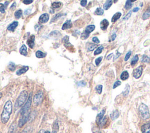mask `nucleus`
<instances>
[{
  "label": "nucleus",
  "mask_w": 150,
  "mask_h": 133,
  "mask_svg": "<svg viewBox=\"0 0 150 133\" xmlns=\"http://www.w3.org/2000/svg\"><path fill=\"white\" fill-rule=\"evenodd\" d=\"M28 69H29V67L28 66H24L23 67H22V68H21L20 69L18 70L17 71L16 74L18 76H20V75H21L26 73V71L28 70Z\"/></svg>",
  "instance_id": "nucleus-14"
},
{
  "label": "nucleus",
  "mask_w": 150,
  "mask_h": 133,
  "mask_svg": "<svg viewBox=\"0 0 150 133\" xmlns=\"http://www.w3.org/2000/svg\"><path fill=\"white\" fill-rule=\"evenodd\" d=\"M28 97V93L27 91L24 90L21 91L16 100L15 107L18 108L22 106L25 103V101H26Z\"/></svg>",
  "instance_id": "nucleus-2"
},
{
  "label": "nucleus",
  "mask_w": 150,
  "mask_h": 133,
  "mask_svg": "<svg viewBox=\"0 0 150 133\" xmlns=\"http://www.w3.org/2000/svg\"><path fill=\"white\" fill-rule=\"evenodd\" d=\"M5 8L4 4L0 3V12H1V13H3V14L5 13Z\"/></svg>",
  "instance_id": "nucleus-39"
},
{
  "label": "nucleus",
  "mask_w": 150,
  "mask_h": 133,
  "mask_svg": "<svg viewBox=\"0 0 150 133\" xmlns=\"http://www.w3.org/2000/svg\"><path fill=\"white\" fill-rule=\"evenodd\" d=\"M63 15V14H62V13H59V14H57L56 15H55V16L53 18H52V20H51V23L56 21L59 18H61Z\"/></svg>",
  "instance_id": "nucleus-31"
},
{
  "label": "nucleus",
  "mask_w": 150,
  "mask_h": 133,
  "mask_svg": "<svg viewBox=\"0 0 150 133\" xmlns=\"http://www.w3.org/2000/svg\"><path fill=\"white\" fill-rule=\"evenodd\" d=\"M31 13V9H27L24 11V14L27 15Z\"/></svg>",
  "instance_id": "nucleus-47"
},
{
  "label": "nucleus",
  "mask_w": 150,
  "mask_h": 133,
  "mask_svg": "<svg viewBox=\"0 0 150 133\" xmlns=\"http://www.w3.org/2000/svg\"><path fill=\"white\" fill-rule=\"evenodd\" d=\"M8 5V1H6L5 3V4H4V6H5V8H6L7 7V6Z\"/></svg>",
  "instance_id": "nucleus-57"
},
{
  "label": "nucleus",
  "mask_w": 150,
  "mask_h": 133,
  "mask_svg": "<svg viewBox=\"0 0 150 133\" xmlns=\"http://www.w3.org/2000/svg\"><path fill=\"white\" fill-rule=\"evenodd\" d=\"M36 57L38 58H44L46 56V54L42 52L41 50H38L35 54Z\"/></svg>",
  "instance_id": "nucleus-24"
},
{
  "label": "nucleus",
  "mask_w": 150,
  "mask_h": 133,
  "mask_svg": "<svg viewBox=\"0 0 150 133\" xmlns=\"http://www.w3.org/2000/svg\"><path fill=\"white\" fill-rule=\"evenodd\" d=\"M104 14V10L101 8H97L95 11L94 14L97 15H102Z\"/></svg>",
  "instance_id": "nucleus-30"
},
{
  "label": "nucleus",
  "mask_w": 150,
  "mask_h": 133,
  "mask_svg": "<svg viewBox=\"0 0 150 133\" xmlns=\"http://www.w3.org/2000/svg\"><path fill=\"white\" fill-rule=\"evenodd\" d=\"M16 129V125L15 124H13L11 127H10L9 128V133H14L15 130Z\"/></svg>",
  "instance_id": "nucleus-37"
},
{
  "label": "nucleus",
  "mask_w": 150,
  "mask_h": 133,
  "mask_svg": "<svg viewBox=\"0 0 150 133\" xmlns=\"http://www.w3.org/2000/svg\"><path fill=\"white\" fill-rule=\"evenodd\" d=\"M16 6H17V4H16V3L14 2L13 3V4L11 5V6L10 7V9H11V10H14L16 8Z\"/></svg>",
  "instance_id": "nucleus-48"
},
{
  "label": "nucleus",
  "mask_w": 150,
  "mask_h": 133,
  "mask_svg": "<svg viewBox=\"0 0 150 133\" xmlns=\"http://www.w3.org/2000/svg\"><path fill=\"white\" fill-rule=\"evenodd\" d=\"M141 131L143 133H150V122L144 124L141 127Z\"/></svg>",
  "instance_id": "nucleus-12"
},
{
  "label": "nucleus",
  "mask_w": 150,
  "mask_h": 133,
  "mask_svg": "<svg viewBox=\"0 0 150 133\" xmlns=\"http://www.w3.org/2000/svg\"><path fill=\"white\" fill-rule=\"evenodd\" d=\"M52 133H57V131H55V130H53V131H52Z\"/></svg>",
  "instance_id": "nucleus-58"
},
{
  "label": "nucleus",
  "mask_w": 150,
  "mask_h": 133,
  "mask_svg": "<svg viewBox=\"0 0 150 133\" xmlns=\"http://www.w3.org/2000/svg\"><path fill=\"white\" fill-rule=\"evenodd\" d=\"M141 62H144V63H148L149 64L150 62V58L148 56L144 55L142 57Z\"/></svg>",
  "instance_id": "nucleus-33"
},
{
  "label": "nucleus",
  "mask_w": 150,
  "mask_h": 133,
  "mask_svg": "<svg viewBox=\"0 0 150 133\" xmlns=\"http://www.w3.org/2000/svg\"><path fill=\"white\" fill-rule=\"evenodd\" d=\"M69 36H65L63 38V42H64V45H65V46L67 48V49H72L73 48V45L71 44V43H70L69 42Z\"/></svg>",
  "instance_id": "nucleus-11"
},
{
  "label": "nucleus",
  "mask_w": 150,
  "mask_h": 133,
  "mask_svg": "<svg viewBox=\"0 0 150 133\" xmlns=\"http://www.w3.org/2000/svg\"><path fill=\"white\" fill-rule=\"evenodd\" d=\"M112 56H113V54H110V55H108V56H107V60H109V58H111Z\"/></svg>",
  "instance_id": "nucleus-56"
},
{
  "label": "nucleus",
  "mask_w": 150,
  "mask_h": 133,
  "mask_svg": "<svg viewBox=\"0 0 150 133\" xmlns=\"http://www.w3.org/2000/svg\"><path fill=\"white\" fill-rule=\"evenodd\" d=\"M131 3H132L131 1H126V5H125V7H124L126 9H127V10L130 9L132 7L133 4H132Z\"/></svg>",
  "instance_id": "nucleus-36"
},
{
  "label": "nucleus",
  "mask_w": 150,
  "mask_h": 133,
  "mask_svg": "<svg viewBox=\"0 0 150 133\" xmlns=\"http://www.w3.org/2000/svg\"><path fill=\"white\" fill-rule=\"evenodd\" d=\"M44 97V94L42 91H39L38 93L34 96V103L36 106H38L42 103Z\"/></svg>",
  "instance_id": "nucleus-6"
},
{
  "label": "nucleus",
  "mask_w": 150,
  "mask_h": 133,
  "mask_svg": "<svg viewBox=\"0 0 150 133\" xmlns=\"http://www.w3.org/2000/svg\"><path fill=\"white\" fill-rule=\"evenodd\" d=\"M49 14L47 13H45L40 16L39 18V22L41 24H45L49 21Z\"/></svg>",
  "instance_id": "nucleus-8"
},
{
  "label": "nucleus",
  "mask_w": 150,
  "mask_h": 133,
  "mask_svg": "<svg viewBox=\"0 0 150 133\" xmlns=\"http://www.w3.org/2000/svg\"><path fill=\"white\" fill-rule=\"evenodd\" d=\"M9 69L11 71H14L15 69V65L13 62H10L8 66Z\"/></svg>",
  "instance_id": "nucleus-38"
},
{
  "label": "nucleus",
  "mask_w": 150,
  "mask_h": 133,
  "mask_svg": "<svg viewBox=\"0 0 150 133\" xmlns=\"http://www.w3.org/2000/svg\"><path fill=\"white\" fill-rule=\"evenodd\" d=\"M87 1H86V0H85V1H81V5L82 7H85L87 5Z\"/></svg>",
  "instance_id": "nucleus-50"
},
{
  "label": "nucleus",
  "mask_w": 150,
  "mask_h": 133,
  "mask_svg": "<svg viewBox=\"0 0 150 133\" xmlns=\"http://www.w3.org/2000/svg\"><path fill=\"white\" fill-rule=\"evenodd\" d=\"M103 46H99L95 51H94V55H97L100 54H101L102 52V51L103 50Z\"/></svg>",
  "instance_id": "nucleus-32"
},
{
  "label": "nucleus",
  "mask_w": 150,
  "mask_h": 133,
  "mask_svg": "<svg viewBox=\"0 0 150 133\" xmlns=\"http://www.w3.org/2000/svg\"><path fill=\"white\" fill-rule=\"evenodd\" d=\"M129 77V74L127 71H124L120 76V78L122 80H126Z\"/></svg>",
  "instance_id": "nucleus-25"
},
{
  "label": "nucleus",
  "mask_w": 150,
  "mask_h": 133,
  "mask_svg": "<svg viewBox=\"0 0 150 133\" xmlns=\"http://www.w3.org/2000/svg\"><path fill=\"white\" fill-rule=\"evenodd\" d=\"M72 27V23L71 22V20H67L66 21V22L63 25L62 27V30H66V29H68L71 28Z\"/></svg>",
  "instance_id": "nucleus-15"
},
{
  "label": "nucleus",
  "mask_w": 150,
  "mask_h": 133,
  "mask_svg": "<svg viewBox=\"0 0 150 133\" xmlns=\"http://www.w3.org/2000/svg\"><path fill=\"white\" fill-rule=\"evenodd\" d=\"M51 6L53 8H55V9L59 8L62 6V3L61 2H54L52 4Z\"/></svg>",
  "instance_id": "nucleus-28"
},
{
  "label": "nucleus",
  "mask_w": 150,
  "mask_h": 133,
  "mask_svg": "<svg viewBox=\"0 0 150 133\" xmlns=\"http://www.w3.org/2000/svg\"><path fill=\"white\" fill-rule=\"evenodd\" d=\"M102 59H103L102 57H99V58H97V59H96V60H95V63H96V65L97 66H98V65L100 64V63L101 62V61L102 60Z\"/></svg>",
  "instance_id": "nucleus-41"
},
{
  "label": "nucleus",
  "mask_w": 150,
  "mask_h": 133,
  "mask_svg": "<svg viewBox=\"0 0 150 133\" xmlns=\"http://www.w3.org/2000/svg\"><path fill=\"white\" fill-rule=\"evenodd\" d=\"M61 36V34L57 30H54L52 32L50 33L49 35V37H52V38H58Z\"/></svg>",
  "instance_id": "nucleus-20"
},
{
  "label": "nucleus",
  "mask_w": 150,
  "mask_h": 133,
  "mask_svg": "<svg viewBox=\"0 0 150 133\" xmlns=\"http://www.w3.org/2000/svg\"><path fill=\"white\" fill-rule=\"evenodd\" d=\"M116 133H117V132H116Z\"/></svg>",
  "instance_id": "nucleus-61"
},
{
  "label": "nucleus",
  "mask_w": 150,
  "mask_h": 133,
  "mask_svg": "<svg viewBox=\"0 0 150 133\" xmlns=\"http://www.w3.org/2000/svg\"><path fill=\"white\" fill-rule=\"evenodd\" d=\"M113 4V1L112 0H107V1H106L103 5V8L104 10H107L109 9V8H110V7Z\"/></svg>",
  "instance_id": "nucleus-21"
},
{
  "label": "nucleus",
  "mask_w": 150,
  "mask_h": 133,
  "mask_svg": "<svg viewBox=\"0 0 150 133\" xmlns=\"http://www.w3.org/2000/svg\"><path fill=\"white\" fill-rule=\"evenodd\" d=\"M30 117V111L29 110L27 112H25L24 114H21V117L19 118V122H18V127L21 128L28 121Z\"/></svg>",
  "instance_id": "nucleus-4"
},
{
  "label": "nucleus",
  "mask_w": 150,
  "mask_h": 133,
  "mask_svg": "<svg viewBox=\"0 0 150 133\" xmlns=\"http://www.w3.org/2000/svg\"><path fill=\"white\" fill-rule=\"evenodd\" d=\"M1 97H2V93H0V99L1 98Z\"/></svg>",
  "instance_id": "nucleus-59"
},
{
  "label": "nucleus",
  "mask_w": 150,
  "mask_h": 133,
  "mask_svg": "<svg viewBox=\"0 0 150 133\" xmlns=\"http://www.w3.org/2000/svg\"><path fill=\"white\" fill-rule=\"evenodd\" d=\"M121 84H122V82H121V81H119V80H117V81H116V82L114 83L113 88V89H116V88L118 86L121 85Z\"/></svg>",
  "instance_id": "nucleus-42"
},
{
  "label": "nucleus",
  "mask_w": 150,
  "mask_h": 133,
  "mask_svg": "<svg viewBox=\"0 0 150 133\" xmlns=\"http://www.w3.org/2000/svg\"><path fill=\"white\" fill-rule=\"evenodd\" d=\"M149 17H150V7L143 15V19L144 20H145L148 19Z\"/></svg>",
  "instance_id": "nucleus-27"
},
{
  "label": "nucleus",
  "mask_w": 150,
  "mask_h": 133,
  "mask_svg": "<svg viewBox=\"0 0 150 133\" xmlns=\"http://www.w3.org/2000/svg\"><path fill=\"white\" fill-rule=\"evenodd\" d=\"M14 15H15V18L17 19L20 18L22 15V11L21 9L17 10V11H15V13L14 14Z\"/></svg>",
  "instance_id": "nucleus-29"
},
{
  "label": "nucleus",
  "mask_w": 150,
  "mask_h": 133,
  "mask_svg": "<svg viewBox=\"0 0 150 133\" xmlns=\"http://www.w3.org/2000/svg\"><path fill=\"white\" fill-rule=\"evenodd\" d=\"M131 14V11H130V12H129V13L126 15V17L123 18V20H126V19H127L128 18H130V17Z\"/></svg>",
  "instance_id": "nucleus-49"
},
{
  "label": "nucleus",
  "mask_w": 150,
  "mask_h": 133,
  "mask_svg": "<svg viewBox=\"0 0 150 133\" xmlns=\"http://www.w3.org/2000/svg\"><path fill=\"white\" fill-rule=\"evenodd\" d=\"M102 90H103V86L102 85H99L96 87V90L98 95H100L102 93Z\"/></svg>",
  "instance_id": "nucleus-35"
},
{
  "label": "nucleus",
  "mask_w": 150,
  "mask_h": 133,
  "mask_svg": "<svg viewBox=\"0 0 150 133\" xmlns=\"http://www.w3.org/2000/svg\"><path fill=\"white\" fill-rule=\"evenodd\" d=\"M138 111H139V116H140L141 118L143 120H146L149 118L150 114H149V109L145 105L141 104L140 106H139L138 108Z\"/></svg>",
  "instance_id": "nucleus-3"
},
{
  "label": "nucleus",
  "mask_w": 150,
  "mask_h": 133,
  "mask_svg": "<svg viewBox=\"0 0 150 133\" xmlns=\"http://www.w3.org/2000/svg\"><path fill=\"white\" fill-rule=\"evenodd\" d=\"M89 36V35L87 34H86L85 32H84L82 34V35H81V39L85 40V39H86L87 38H88Z\"/></svg>",
  "instance_id": "nucleus-40"
},
{
  "label": "nucleus",
  "mask_w": 150,
  "mask_h": 133,
  "mask_svg": "<svg viewBox=\"0 0 150 133\" xmlns=\"http://www.w3.org/2000/svg\"><path fill=\"white\" fill-rule=\"evenodd\" d=\"M35 35H31L30 36L28 40H27V44L28 45L29 47L31 48V49H33L34 48L35 46Z\"/></svg>",
  "instance_id": "nucleus-10"
},
{
  "label": "nucleus",
  "mask_w": 150,
  "mask_h": 133,
  "mask_svg": "<svg viewBox=\"0 0 150 133\" xmlns=\"http://www.w3.org/2000/svg\"><path fill=\"white\" fill-rule=\"evenodd\" d=\"M19 53H20V54L23 55V56H27L28 52H27V48H26V45H22L21 48L19 49Z\"/></svg>",
  "instance_id": "nucleus-17"
},
{
  "label": "nucleus",
  "mask_w": 150,
  "mask_h": 133,
  "mask_svg": "<svg viewBox=\"0 0 150 133\" xmlns=\"http://www.w3.org/2000/svg\"><path fill=\"white\" fill-rule=\"evenodd\" d=\"M138 61V56L137 55H135V56L133 58L131 62V66H134Z\"/></svg>",
  "instance_id": "nucleus-34"
},
{
  "label": "nucleus",
  "mask_w": 150,
  "mask_h": 133,
  "mask_svg": "<svg viewBox=\"0 0 150 133\" xmlns=\"http://www.w3.org/2000/svg\"><path fill=\"white\" fill-rule=\"evenodd\" d=\"M18 22L17 21H14L13 23H11L10 24L8 28H7V30H9V31H11V32H14V30L16 29V28L18 26Z\"/></svg>",
  "instance_id": "nucleus-13"
},
{
  "label": "nucleus",
  "mask_w": 150,
  "mask_h": 133,
  "mask_svg": "<svg viewBox=\"0 0 150 133\" xmlns=\"http://www.w3.org/2000/svg\"><path fill=\"white\" fill-rule=\"evenodd\" d=\"M95 29V26L93 25H89L87 26L86 28V29H85V32L87 34H90L91 32H92L93 30H94Z\"/></svg>",
  "instance_id": "nucleus-19"
},
{
  "label": "nucleus",
  "mask_w": 150,
  "mask_h": 133,
  "mask_svg": "<svg viewBox=\"0 0 150 133\" xmlns=\"http://www.w3.org/2000/svg\"><path fill=\"white\" fill-rule=\"evenodd\" d=\"M105 112H106V109H103L101 112H100V113L98 114V115L96 117V122H97V124L98 126L100 122H101L102 120L103 119V118L104 116V114H105Z\"/></svg>",
  "instance_id": "nucleus-9"
},
{
  "label": "nucleus",
  "mask_w": 150,
  "mask_h": 133,
  "mask_svg": "<svg viewBox=\"0 0 150 133\" xmlns=\"http://www.w3.org/2000/svg\"><path fill=\"white\" fill-rule=\"evenodd\" d=\"M122 16V13H120V12H118L117 13H116L113 17H112V22H116L117 20L121 17Z\"/></svg>",
  "instance_id": "nucleus-22"
},
{
  "label": "nucleus",
  "mask_w": 150,
  "mask_h": 133,
  "mask_svg": "<svg viewBox=\"0 0 150 133\" xmlns=\"http://www.w3.org/2000/svg\"><path fill=\"white\" fill-rule=\"evenodd\" d=\"M92 40L93 41V42L96 43V44H99L100 43V40L99 39L97 38V37H93L92 39Z\"/></svg>",
  "instance_id": "nucleus-44"
},
{
  "label": "nucleus",
  "mask_w": 150,
  "mask_h": 133,
  "mask_svg": "<svg viewBox=\"0 0 150 133\" xmlns=\"http://www.w3.org/2000/svg\"><path fill=\"white\" fill-rule=\"evenodd\" d=\"M13 111V103L11 101H7L4 107L3 111L1 115V121L3 124H6L9 120Z\"/></svg>",
  "instance_id": "nucleus-1"
},
{
  "label": "nucleus",
  "mask_w": 150,
  "mask_h": 133,
  "mask_svg": "<svg viewBox=\"0 0 150 133\" xmlns=\"http://www.w3.org/2000/svg\"><path fill=\"white\" fill-rule=\"evenodd\" d=\"M39 133H51L49 131H45L44 130H41L39 132Z\"/></svg>",
  "instance_id": "nucleus-51"
},
{
  "label": "nucleus",
  "mask_w": 150,
  "mask_h": 133,
  "mask_svg": "<svg viewBox=\"0 0 150 133\" xmlns=\"http://www.w3.org/2000/svg\"><path fill=\"white\" fill-rule=\"evenodd\" d=\"M129 92H130V86L128 85H126V87H125L124 91H123L122 94L123 95V96L124 97H127L128 94H129Z\"/></svg>",
  "instance_id": "nucleus-26"
},
{
  "label": "nucleus",
  "mask_w": 150,
  "mask_h": 133,
  "mask_svg": "<svg viewBox=\"0 0 150 133\" xmlns=\"http://www.w3.org/2000/svg\"><path fill=\"white\" fill-rule=\"evenodd\" d=\"M108 25H109L108 21L107 19H104L100 22V28L103 30H105L107 29Z\"/></svg>",
  "instance_id": "nucleus-16"
},
{
  "label": "nucleus",
  "mask_w": 150,
  "mask_h": 133,
  "mask_svg": "<svg viewBox=\"0 0 150 133\" xmlns=\"http://www.w3.org/2000/svg\"><path fill=\"white\" fill-rule=\"evenodd\" d=\"M120 116V112L117 110H114L112 113L110 114V118L112 120H116Z\"/></svg>",
  "instance_id": "nucleus-18"
},
{
  "label": "nucleus",
  "mask_w": 150,
  "mask_h": 133,
  "mask_svg": "<svg viewBox=\"0 0 150 133\" xmlns=\"http://www.w3.org/2000/svg\"><path fill=\"white\" fill-rule=\"evenodd\" d=\"M143 70V66H138V67H137L136 69H135L133 70V76L135 79H139V77H141V76L142 75Z\"/></svg>",
  "instance_id": "nucleus-7"
},
{
  "label": "nucleus",
  "mask_w": 150,
  "mask_h": 133,
  "mask_svg": "<svg viewBox=\"0 0 150 133\" xmlns=\"http://www.w3.org/2000/svg\"><path fill=\"white\" fill-rule=\"evenodd\" d=\"M22 3L24 4H26V5H28V4H30L33 3V1H28V0H24V1H22Z\"/></svg>",
  "instance_id": "nucleus-46"
},
{
  "label": "nucleus",
  "mask_w": 150,
  "mask_h": 133,
  "mask_svg": "<svg viewBox=\"0 0 150 133\" xmlns=\"http://www.w3.org/2000/svg\"><path fill=\"white\" fill-rule=\"evenodd\" d=\"M116 38V35L114 34L113 35H112V36H111V40H112V41H113V40H114Z\"/></svg>",
  "instance_id": "nucleus-52"
},
{
  "label": "nucleus",
  "mask_w": 150,
  "mask_h": 133,
  "mask_svg": "<svg viewBox=\"0 0 150 133\" xmlns=\"http://www.w3.org/2000/svg\"><path fill=\"white\" fill-rule=\"evenodd\" d=\"M86 47H87V49L88 51H92L96 47H97V45L96 44H92V43H87L86 44Z\"/></svg>",
  "instance_id": "nucleus-23"
},
{
  "label": "nucleus",
  "mask_w": 150,
  "mask_h": 133,
  "mask_svg": "<svg viewBox=\"0 0 150 133\" xmlns=\"http://www.w3.org/2000/svg\"><path fill=\"white\" fill-rule=\"evenodd\" d=\"M32 104V94H31L29 95L28 99L27 100V101H26L25 104L24 105V106L22 107L21 110V114L25 113V112H27L29 110L30 107H31Z\"/></svg>",
  "instance_id": "nucleus-5"
},
{
  "label": "nucleus",
  "mask_w": 150,
  "mask_h": 133,
  "mask_svg": "<svg viewBox=\"0 0 150 133\" xmlns=\"http://www.w3.org/2000/svg\"><path fill=\"white\" fill-rule=\"evenodd\" d=\"M120 55H121V54H120V53H119V52H118V51H117V54H116V57H114V59H116L117 58H118L120 56Z\"/></svg>",
  "instance_id": "nucleus-53"
},
{
  "label": "nucleus",
  "mask_w": 150,
  "mask_h": 133,
  "mask_svg": "<svg viewBox=\"0 0 150 133\" xmlns=\"http://www.w3.org/2000/svg\"><path fill=\"white\" fill-rule=\"evenodd\" d=\"M27 130H28V128H27V129H25L24 131H22V132H20V133H28V131H29V130H28V131H27Z\"/></svg>",
  "instance_id": "nucleus-55"
},
{
  "label": "nucleus",
  "mask_w": 150,
  "mask_h": 133,
  "mask_svg": "<svg viewBox=\"0 0 150 133\" xmlns=\"http://www.w3.org/2000/svg\"><path fill=\"white\" fill-rule=\"evenodd\" d=\"M131 55V51H130V52H128L126 54V56H125V58H124V60H125V61H127V60L129 59Z\"/></svg>",
  "instance_id": "nucleus-43"
},
{
  "label": "nucleus",
  "mask_w": 150,
  "mask_h": 133,
  "mask_svg": "<svg viewBox=\"0 0 150 133\" xmlns=\"http://www.w3.org/2000/svg\"><path fill=\"white\" fill-rule=\"evenodd\" d=\"M86 85V83L84 81H81L80 82L78 83V86H85Z\"/></svg>",
  "instance_id": "nucleus-45"
},
{
  "label": "nucleus",
  "mask_w": 150,
  "mask_h": 133,
  "mask_svg": "<svg viewBox=\"0 0 150 133\" xmlns=\"http://www.w3.org/2000/svg\"><path fill=\"white\" fill-rule=\"evenodd\" d=\"M98 133H102V132H98Z\"/></svg>",
  "instance_id": "nucleus-60"
},
{
  "label": "nucleus",
  "mask_w": 150,
  "mask_h": 133,
  "mask_svg": "<svg viewBox=\"0 0 150 133\" xmlns=\"http://www.w3.org/2000/svg\"><path fill=\"white\" fill-rule=\"evenodd\" d=\"M138 10H139V8H138V7H136V8H134L133 9V11L134 13H136V12H137V11H138Z\"/></svg>",
  "instance_id": "nucleus-54"
}]
</instances>
